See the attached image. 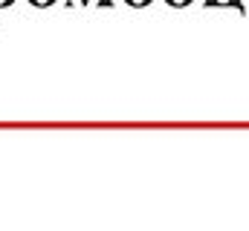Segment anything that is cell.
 Returning <instances> with one entry per match:
<instances>
[{"instance_id": "1", "label": "cell", "mask_w": 249, "mask_h": 231, "mask_svg": "<svg viewBox=\"0 0 249 231\" xmlns=\"http://www.w3.org/2000/svg\"><path fill=\"white\" fill-rule=\"evenodd\" d=\"M165 3H171V6H188L191 0H165Z\"/></svg>"}, {"instance_id": "2", "label": "cell", "mask_w": 249, "mask_h": 231, "mask_svg": "<svg viewBox=\"0 0 249 231\" xmlns=\"http://www.w3.org/2000/svg\"><path fill=\"white\" fill-rule=\"evenodd\" d=\"M127 3H130V6H148L151 0H127Z\"/></svg>"}]
</instances>
